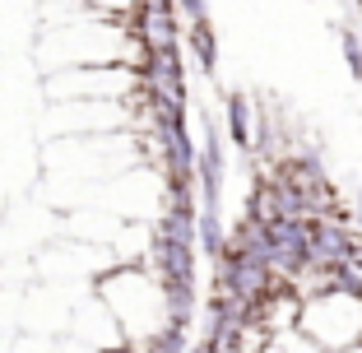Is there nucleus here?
Wrapping results in <instances>:
<instances>
[{"label": "nucleus", "mask_w": 362, "mask_h": 353, "mask_svg": "<svg viewBox=\"0 0 362 353\" xmlns=\"http://www.w3.org/2000/svg\"><path fill=\"white\" fill-rule=\"evenodd\" d=\"M98 298L117 316L126 344H153L158 335L177 330V325H172L168 289H163L144 265H112L107 274H98Z\"/></svg>", "instance_id": "obj_1"}, {"label": "nucleus", "mask_w": 362, "mask_h": 353, "mask_svg": "<svg viewBox=\"0 0 362 353\" xmlns=\"http://www.w3.org/2000/svg\"><path fill=\"white\" fill-rule=\"evenodd\" d=\"M298 330L316 340L325 353L362 344V293L353 289H330L320 298H307L298 311Z\"/></svg>", "instance_id": "obj_2"}, {"label": "nucleus", "mask_w": 362, "mask_h": 353, "mask_svg": "<svg viewBox=\"0 0 362 353\" xmlns=\"http://www.w3.org/2000/svg\"><path fill=\"white\" fill-rule=\"evenodd\" d=\"M47 88L56 103H121L144 88V75L130 65H70Z\"/></svg>", "instance_id": "obj_3"}, {"label": "nucleus", "mask_w": 362, "mask_h": 353, "mask_svg": "<svg viewBox=\"0 0 362 353\" xmlns=\"http://www.w3.org/2000/svg\"><path fill=\"white\" fill-rule=\"evenodd\" d=\"M265 353H325L316 340H307V335L293 325V330H279V335H269L265 340Z\"/></svg>", "instance_id": "obj_4"}, {"label": "nucleus", "mask_w": 362, "mask_h": 353, "mask_svg": "<svg viewBox=\"0 0 362 353\" xmlns=\"http://www.w3.org/2000/svg\"><path fill=\"white\" fill-rule=\"evenodd\" d=\"M56 353H98V349H93V344H84V340H65Z\"/></svg>", "instance_id": "obj_5"}, {"label": "nucleus", "mask_w": 362, "mask_h": 353, "mask_svg": "<svg viewBox=\"0 0 362 353\" xmlns=\"http://www.w3.org/2000/svg\"><path fill=\"white\" fill-rule=\"evenodd\" d=\"M334 353H362V344H349V349H334Z\"/></svg>", "instance_id": "obj_6"}]
</instances>
